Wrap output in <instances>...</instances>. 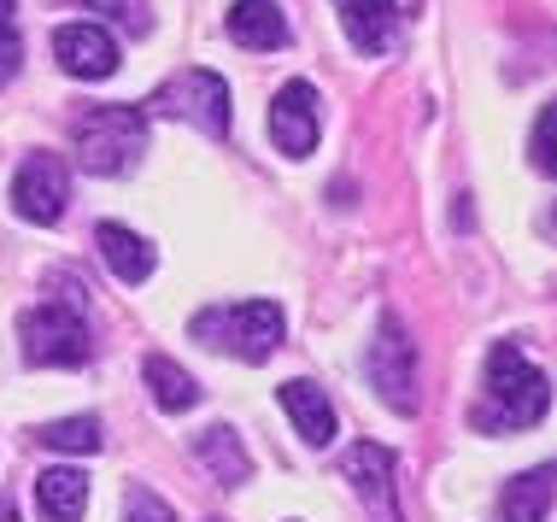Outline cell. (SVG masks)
Listing matches in <instances>:
<instances>
[{
  "mask_svg": "<svg viewBox=\"0 0 557 522\" xmlns=\"http://www.w3.org/2000/svg\"><path fill=\"white\" fill-rule=\"evenodd\" d=\"M552 411V382L546 370L534 364L529 352L517 347V340H499V347L487 352V411L475 417L481 428H534L546 423Z\"/></svg>",
  "mask_w": 557,
  "mask_h": 522,
  "instance_id": "cell-1",
  "label": "cell"
},
{
  "mask_svg": "<svg viewBox=\"0 0 557 522\" xmlns=\"http://www.w3.org/2000/svg\"><path fill=\"white\" fill-rule=\"evenodd\" d=\"M77 165L95 176H124L147 153V112L141 107H88L71 124Z\"/></svg>",
  "mask_w": 557,
  "mask_h": 522,
  "instance_id": "cell-2",
  "label": "cell"
},
{
  "mask_svg": "<svg viewBox=\"0 0 557 522\" xmlns=\"http://www.w3.org/2000/svg\"><path fill=\"white\" fill-rule=\"evenodd\" d=\"M188 335L200 347L235 352L247 364H264L270 352L282 347V306L276 300H240V306H212L188 323Z\"/></svg>",
  "mask_w": 557,
  "mask_h": 522,
  "instance_id": "cell-3",
  "label": "cell"
},
{
  "mask_svg": "<svg viewBox=\"0 0 557 522\" xmlns=\"http://www.w3.org/2000/svg\"><path fill=\"white\" fill-rule=\"evenodd\" d=\"M18 340H24V358L41 370H77L88 364V323L77 306H29L18 318Z\"/></svg>",
  "mask_w": 557,
  "mask_h": 522,
  "instance_id": "cell-4",
  "label": "cell"
},
{
  "mask_svg": "<svg viewBox=\"0 0 557 522\" xmlns=\"http://www.w3.org/2000/svg\"><path fill=\"white\" fill-rule=\"evenodd\" d=\"M141 112H164V117H188V124H200L206 136H230V83L218 77V71H176V77L159 83V95L147 100Z\"/></svg>",
  "mask_w": 557,
  "mask_h": 522,
  "instance_id": "cell-5",
  "label": "cell"
},
{
  "mask_svg": "<svg viewBox=\"0 0 557 522\" xmlns=\"http://www.w3.org/2000/svg\"><path fill=\"white\" fill-rule=\"evenodd\" d=\"M370 387L399 417L417 411V347L405 340V323L394 318V311L382 318V330H375V340H370Z\"/></svg>",
  "mask_w": 557,
  "mask_h": 522,
  "instance_id": "cell-6",
  "label": "cell"
},
{
  "mask_svg": "<svg viewBox=\"0 0 557 522\" xmlns=\"http://www.w3.org/2000/svg\"><path fill=\"white\" fill-rule=\"evenodd\" d=\"M65 200H71V176H65V159L59 153H29L18 176H12V212L24 223H59L65 217Z\"/></svg>",
  "mask_w": 557,
  "mask_h": 522,
  "instance_id": "cell-7",
  "label": "cell"
},
{
  "mask_svg": "<svg viewBox=\"0 0 557 522\" xmlns=\"http://www.w3.org/2000/svg\"><path fill=\"white\" fill-rule=\"evenodd\" d=\"M53 59H59V71L77 77V83H107L117 71V41H112L107 24H88V18L59 24L53 29Z\"/></svg>",
  "mask_w": 557,
  "mask_h": 522,
  "instance_id": "cell-8",
  "label": "cell"
},
{
  "mask_svg": "<svg viewBox=\"0 0 557 522\" xmlns=\"http://www.w3.org/2000/svg\"><path fill=\"white\" fill-rule=\"evenodd\" d=\"M270 141L288 159H306L318 147V88L311 83L294 77L288 88H276V100H270Z\"/></svg>",
  "mask_w": 557,
  "mask_h": 522,
  "instance_id": "cell-9",
  "label": "cell"
},
{
  "mask_svg": "<svg viewBox=\"0 0 557 522\" xmlns=\"http://www.w3.org/2000/svg\"><path fill=\"white\" fill-rule=\"evenodd\" d=\"M346 482L358 487V499L370 505L375 522H399V505H394V452H387V446L358 440L352 452H346Z\"/></svg>",
  "mask_w": 557,
  "mask_h": 522,
  "instance_id": "cell-10",
  "label": "cell"
},
{
  "mask_svg": "<svg viewBox=\"0 0 557 522\" xmlns=\"http://www.w3.org/2000/svg\"><path fill=\"white\" fill-rule=\"evenodd\" d=\"M230 41L247 53H276L288 41V18L276 0H235L230 7Z\"/></svg>",
  "mask_w": 557,
  "mask_h": 522,
  "instance_id": "cell-11",
  "label": "cell"
},
{
  "mask_svg": "<svg viewBox=\"0 0 557 522\" xmlns=\"http://www.w3.org/2000/svg\"><path fill=\"white\" fill-rule=\"evenodd\" d=\"M276 399H282V411L294 417L299 440H311V446H329V440H335V406L323 399V387H318V382L294 376V382H282V387H276Z\"/></svg>",
  "mask_w": 557,
  "mask_h": 522,
  "instance_id": "cell-12",
  "label": "cell"
},
{
  "mask_svg": "<svg viewBox=\"0 0 557 522\" xmlns=\"http://www.w3.org/2000/svg\"><path fill=\"white\" fill-rule=\"evenodd\" d=\"M341 29L358 53H387L394 48V0H335Z\"/></svg>",
  "mask_w": 557,
  "mask_h": 522,
  "instance_id": "cell-13",
  "label": "cell"
},
{
  "mask_svg": "<svg viewBox=\"0 0 557 522\" xmlns=\"http://www.w3.org/2000/svg\"><path fill=\"white\" fill-rule=\"evenodd\" d=\"M95 247H100V259H107V271L117 282H129V288H135V282H147V276H153V264H159L153 247H147L135 229H124V223H100Z\"/></svg>",
  "mask_w": 557,
  "mask_h": 522,
  "instance_id": "cell-14",
  "label": "cell"
},
{
  "mask_svg": "<svg viewBox=\"0 0 557 522\" xmlns=\"http://www.w3.org/2000/svg\"><path fill=\"white\" fill-rule=\"evenodd\" d=\"M36 505L48 522H77L88 511V475L71 470V464H53L36 475Z\"/></svg>",
  "mask_w": 557,
  "mask_h": 522,
  "instance_id": "cell-15",
  "label": "cell"
},
{
  "mask_svg": "<svg viewBox=\"0 0 557 522\" xmlns=\"http://www.w3.org/2000/svg\"><path fill=\"white\" fill-rule=\"evenodd\" d=\"M194 452L206 458V470H212L223 487H240V482L252 475L247 446H240V435H235V428H223V423H218V428H206V435L194 440Z\"/></svg>",
  "mask_w": 557,
  "mask_h": 522,
  "instance_id": "cell-16",
  "label": "cell"
},
{
  "mask_svg": "<svg viewBox=\"0 0 557 522\" xmlns=\"http://www.w3.org/2000/svg\"><path fill=\"white\" fill-rule=\"evenodd\" d=\"M141 376H147V387H153V406H159V411L176 417V411H194V406H200V387H194V376H188L183 364H171V358H147Z\"/></svg>",
  "mask_w": 557,
  "mask_h": 522,
  "instance_id": "cell-17",
  "label": "cell"
},
{
  "mask_svg": "<svg viewBox=\"0 0 557 522\" xmlns=\"http://www.w3.org/2000/svg\"><path fill=\"white\" fill-rule=\"evenodd\" d=\"M552 511V470L540 464L505 487V522H546Z\"/></svg>",
  "mask_w": 557,
  "mask_h": 522,
  "instance_id": "cell-18",
  "label": "cell"
},
{
  "mask_svg": "<svg viewBox=\"0 0 557 522\" xmlns=\"http://www.w3.org/2000/svg\"><path fill=\"white\" fill-rule=\"evenodd\" d=\"M41 446L53 452H100V417H59L41 428Z\"/></svg>",
  "mask_w": 557,
  "mask_h": 522,
  "instance_id": "cell-19",
  "label": "cell"
},
{
  "mask_svg": "<svg viewBox=\"0 0 557 522\" xmlns=\"http://www.w3.org/2000/svg\"><path fill=\"white\" fill-rule=\"evenodd\" d=\"M18 59H24V41H18V7L0 0V88L18 77Z\"/></svg>",
  "mask_w": 557,
  "mask_h": 522,
  "instance_id": "cell-20",
  "label": "cell"
},
{
  "mask_svg": "<svg viewBox=\"0 0 557 522\" xmlns=\"http://www.w3.org/2000/svg\"><path fill=\"white\" fill-rule=\"evenodd\" d=\"M124 522H176V511L159 494H147V487H129L124 494Z\"/></svg>",
  "mask_w": 557,
  "mask_h": 522,
  "instance_id": "cell-21",
  "label": "cell"
},
{
  "mask_svg": "<svg viewBox=\"0 0 557 522\" xmlns=\"http://www.w3.org/2000/svg\"><path fill=\"white\" fill-rule=\"evenodd\" d=\"M83 7L88 12H107V18H117L124 29H135V36L153 24V18H147V0H83Z\"/></svg>",
  "mask_w": 557,
  "mask_h": 522,
  "instance_id": "cell-22",
  "label": "cell"
},
{
  "mask_svg": "<svg viewBox=\"0 0 557 522\" xmlns=\"http://www.w3.org/2000/svg\"><path fill=\"white\" fill-rule=\"evenodd\" d=\"M552 107H540V117H534V171H552L557 159H552Z\"/></svg>",
  "mask_w": 557,
  "mask_h": 522,
  "instance_id": "cell-23",
  "label": "cell"
},
{
  "mask_svg": "<svg viewBox=\"0 0 557 522\" xmlns=\"http://www.w3.org/2000/svg\"><path fill=\"white\" fill-rule=\"evenodd\" d=\"M0 522H18V511H12V499L0 494Z\"/></svg>",
  "mask_w": 557,
  "mask_h": 522,
  "instance_id": "cell-24",
  "label": "cell"
}]
</instances>
